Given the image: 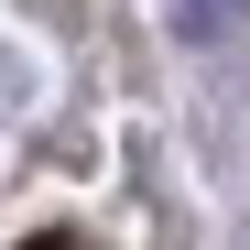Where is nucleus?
Returning <instances> with one entry per match:
<instances>
[{"label":"nucleus","instance_id":"1","mask_svg":"<svg viewBox=\"0 0 250 250\" xmlns=\"http://www.w3.org/2000/svg\"><path fill=\"white\" fill-rule=\"evenodd\" d=\"M163 33L196 55H229L239 33H250V0H163Z\"/></svg>","mask_w":250,"mask_h":250},{"label":"nucleus","instance_id":"2","mask_svg":"<svg viewBox=\"0 0 250 250\" xmlns=\"http://www.w3.org/2000/svg\"><path fill=\"white\" fill-rule=\"evenodd\" d=\"M22 250H76V239H65V229H44V239H22Z\"/></svg>","mask_w":250,"mask_h":250}]
</instances>
